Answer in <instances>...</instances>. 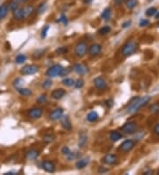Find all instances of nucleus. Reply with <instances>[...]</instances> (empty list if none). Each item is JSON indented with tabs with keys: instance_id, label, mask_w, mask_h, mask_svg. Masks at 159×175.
Returning a JSON list of instances; mask_svg holds the SVG:
<instances>
[{
	"instance_id": "f257e3e1",
	"label": "nucleus",
	"mask_w": 159,
	"mask_h": 175,
	"mask_svg": "<svg viewBox=\"0 0 159 175\" xmlns=\"http://www.w3.org/2000/svg\"><path fill=\"white\" fill-rule=\"evenodd\" d=\"M150 101V96H146L143 97H135L134 98L130 105L127 108V113H135L138 112L141 108L147 105Z\"/></svg>"
},
{
	"instance_id": "f03ea898",
	"label": "nucleus",
	"mask_w": 159,
	"mask_h": 175,
	"mask_svg": "<svg viewBox=\"0 0 159 175\" xmlns=\"http://www.w3.org/2000/svg\"><path fill=\"white\" fill-rule=\"evenodd\" d=\"M137 49H138V44L136 43V41H134V40L127 41L123 45L122 49H121V53L123 56L129 57L135 53Z\"/></svg>"
},
{
	"instance_id": "7ed1b4c3",
	"label": "nucleus",
	"mask_w": 159,
	"mask_h": 175,
	"mask_svg": "<svg viewBox=\"0 0 159 175\" xmlns=\"http://www.w3.org/2000/svg\"><path fill=\"white\" fill-rule=\"evenodd\" d=\"M88 49V44L85 41H80L75 46L74 54L77 58H83L87 54Z\"/></svg>"
},
{
	"instance_id": "20e7f679",
	"label": "nucleus",
	"mask_w": 159,
	"mask_h": 175,
	"mask_svg": "<svg viewBox=\"0 0 159 175\" xmlns=\"http://www.w3.org/2000/svg\"><path fill=\"white\" fill-rule=\"evenodd\" d=\"M63 66L59 64H56L53 65L52 66H50L47 71H46V75L49 77V78H54L57 76H60L62 70H63Z\"/></svg>"
},
{
	"instance_id": "39448f33",
	"label": "nucleus",
	"mask_w": 159,
	"mask_h": 175,
	"mask_svg": "<svg viewBox=\"0 0 159 175\" xmlns=\"http://www.w3.org/2000/svg\"><path fill=\"white\" fill-rule=\"evenodd\" d=\"M102 45L99 44H91L88 49V54L91 58H96V57L99 56L102 52Z\"/></svg>"
},
{
	"instance_id": "423d86ee",
	"label": "nucleus",
	"mask_w": 159,
	"mask_h": 175,
	"mask_svg": "<svg viewBox=\"0 0 159 175\" xmlns=\"http://www.w3.org/2000/svg\"><path fill=\"white\" fill-rule=\"evenodd\" d=\"M38 70H39L38 66L35 64H30V65H27L23 66L20 70V73L23 75H33L37 74Z\"/></svg>"
},
{
	"instance_id": "0eeeda50",
	"label": "nucleus",
	"mask_w": 159,
	"mask_h": 175,
	"mask_svg": "<svg viewBox=\"0 0 159 175\" xmlns=\"http://www.w3.org/2000/svg\"><path fill=\"white\" fill-rule=\"evenodd\" d=\"M121 132L126 134H133L137 129V125L135 122H127L121 126Z\"/></svg>"
},
{
	"instance_id": "6e6552de",
	"label": "nucleus",
	"mask_w": 159,
	"mask_h": 175,
	"mask_svg": "<svg viewBox=\"0 0 159 175\" xmlns=\"http://www.w3.org/2000/svg\"><path fill=\"white\" fill-rule=\"evenodd\" d=\"M135 141H133V140H126L125 142H123L122 143L120 144L119 150L122 151V152H125V153H127V152L133 150L135 148Z\"/></svg>"
},
{
	"instance_id": "1a4fd4ad",
	"label": "nucleus",
	"mask_w": 159,
	"mask_h": 175,
	"mask_svg": "<svg viewBox=\"0 0 159 175\" xmlns=\"http://www.w3.org/2000/svg\"><path fill=\"white\" fill-rule=\"evenodd\" d=\"M43 111L42 108H37V107H35V108H32L28 111V117L30 118L31 119H40L42 116H43Z\"/></svg>"
},
{
	"instance_id": "9d476101",
	"label": "nucleus",
	"mask_w": 159,
	"mask_h": 175,
	"mask_svg": "<svg viewBox=\"0 0 159 175\" xmlns=\"http://www.w3.org/2000/svg\"><path fill=\"white\" fill-rule=\"evenodd\" d=\"M73 69H74V71L76 74H78L79 75H81V76L87 75V74L88 73V66H87L86 65H84V64L76 63V64H74V65Z\"/></svg>"
},
{
	"instance_id": "9b49d317",
	"label": "nucleus",
	"mask_w": 159,
	"mask_h": 175,
	"mask_svg": "<svg viewBox=\"0 0 159 175\" xmlns=\"http://www.w3.org/2000/svg\"><path fill=\"white\" fill-rule=\"evenodd\" d=\"M41 166L47 173H54L56 171L55 164L52 162V161H50V160H43L42 164H41Z\"/></svg>"
},
{
	"instance_id": "f8f14e48",
	"label": "nucleus",
	"mask_w": 159,
	"mask_h": 175,
	"mask_svg": "<svg viewBox=\"0 0 159 175\" xmlns=\"http://www.w3.org/2000/svg\"><path fill=\"white\" fill-rule=\"evenodd\" d=\"M93 82H94V86L96 87V88H97L98 90H104L107 88V82L103 77L95 78Z\"/></svg>"
},
{
	"instance_id": "ddd939ff",
	"label": "nucleus",
	"mask_w": 159,
	"mask_h": 175,
	"mask_svg": "<svg viewBox=\"0 0 159 175\" xmlns=\"http://www.w3.org/2000/svg\"><path fill=\"white\" fill-rule=\"evenodd\" d=\"M103 162L108 165H113L118 163V156L115 154H106L103 157Z\"/></svg>"
},
{
	"instance_id": "4468645a",
	"label": "nucleus",
	"mask_w": 159,
	"mask_h": 175,
	"mask_svg": "<svg viewBox=\"0 0 159 175\" xmlns=\"http://www.w3.org/2000/svg\"><path fill=\"white\" fill-rule=\"evenodd\" d=\"M64 115V111L62 108H57L55 110H53L51 113H49V118L52 121H57L58 119H60L62 116Z\"/></svg>"
},
{
	"instance_id": "2eb2a0df",
	"label": "nucleus",
	"mask_w": 159,
	"mask_h": 175,
	"mask_svg": "<svg viewBox=\"0 0 159 175\" xmlns=\"http://www.w3.org/2000/svg\"><path fill=\"white\" fill-rule=\"evenodd\" d=\"M60 124H61L62 127L67 131H70L72 129V124H71V121L68 118V116H66V115L62 116L60 118Z\"/></svg>"
},
{
	"instance_id": "dca6fc26",
	"label": "nucleus",
	"mask_w": 159,
	"mask_h": 175,
	"mask_svg": "<svg viewBox=\"0 0 159 175\" xmlns=\"http://www.w3.org/2000/svg\"><path fill=\"white\" fill-rule=\"evenodd\" d=\"M66 93H67L66 90L63 89V88H56L51 92V97L53 99H56V100H59V99H61L62 97L65 96Z\"/></svg>"
},
{
	"instance_id": "f3484780",
	"label": "nucleus",
	"mask_w": 159,
	"mask_h": 175,
	"mask_svg": "<svg viewBox=\"0 0 159 175\" xmlns=\"http://www.w3.org/2000/svg\"><path fill=\"white\" fill-rule=\"evenodd\" d=\"M12 17L15 20H22L26 18L23 8H18L14 12H12Z\"/></svg>"
},
{
	"instance_id": "a211bd4d",
	"label": "nucleus",
	"mask_w": 159,
	"mask_h": 175,
	"mask_svg": "<svg viewBox=\"0 0 159 175\" xmlns=\"http://www.w3.org/2000/svg\"><path fill=\"white\" fill-rule=\"evenodd\" d=\"M40 155V151L35 149L29 150L28 151H27L26 153V158L28 160H36L37 157Z\"/></svg>"
},
{
	"instance_id": "6ab92c4d",
	"label": "nucleus",
	"mask_w": 159,
	"mask_h": 175,
	"mask_svg": "<svg viewBox=\"0 0 159 175\" xmlns=\"http://www.w3.org/2000/svg\"><path fill=\"white\" fill-rule=\"evenodd\" d=\"M88 162H89V160H88V158H80L79 159L76 164H75V166H76V168L77 169H83L85 168L86 166L88 164Z\"/></svg>"
},
{
	"instance_id": "aec40b11",
	"label": "nucleus",
	"mask_w": 159,
	"mask_h": 175,
	"mask_svg": "<svg viewBox=\"0 0 159 175\" xmlns=\"http://www.w3.org/2000/svg\"><path fill=\"white\" fill-rule=\"evenodd\" d=\"M110 140L113 143H116L122 138V134L118 131H111L110 133Z\"/></svg>"
},
{
	"instance_id": "412c9836",
	"label": "nucleus",
	"mask_w": 159,
	"mask_h": 175,
	"mask_svg": "<svg viewBox=\"0 0 159 175\" xmlns=\"http://www.w3.org/2000/svg\"><path fill=\"white\" fill-rule=\"evenodd\" d=\"M8 12H9L8 6L6 4L1 5L0 6V19H5L8 14Z\"/></svg>"
},
{
	"instance_id": "4be33fe9",
	"label": "nucleus",
	"mask_w": 159,
	"mask_h": 175,
	"mask_svg": "<svg viewBox=\"0 0 159 175\" xmlns=\"http://www.w3.org/2000/svg\"><path fill=\"white\" fill-rule=\"evenodd\" d=\"M87 141H88V136L85 133H81L79 136V141H78V145H79L80 148H83L87 143Z\"/></svg>"
},
{
	"instance_id": "5701e85b",
	"label": "nucleus",
	"mask_w": 159,
	"mask_h": 175,
	"mask_svg": "<svg viewBox=\"0 0 159 175\" xmlns=\"http://www.w3.org/2000/svg\"><path fill=\"white\" fill-rule=\"evenodd\" d=\"M17 90L22 96H30L31 95L33 94L32 90L29 89V88H18Z\"/></svg>"
},
{
	"instance_id": "b1692460",
	"label": "nucleus",
	"mask_w": 159,
	"mask_h": 175,
	"mask_svg": "<svg viewBox=\"0 0 159 175\" xmlns=\"http://www.w3.org/2000/svg\"><path fill=\"white\" fill-rule=\"evenodd\" d=\"M110 17H111V10H110V8H105L104 11H103V13L101 14V18L104 20H108V19H110Z\"/></svg>"
},
{
	"instance_id": "393cba45",
	"label": "nucleus",
	"mask_w": 159,
	"mask_h": 175,
	"mask_svg": "<svg viewBox=\"0 0 159 175\" xmlns=\"http://www.w3.org/2000/svg\"><path fill=\"white\" fill-rule=\"evenodd\" d=\"M137 5H138V0H126L125 2V6L129 10L134 9Z\"/></svg>"
},
{
	"instance_id": "a878e982",
	"label": "nucleus",
	"mask_w": 159,
	"mask_h": 175,
	"mask_svg": "<svg viewBox=\"0 0 159 175\" xmlns=\"http://www.w3.org/2000/svg\"><path fill=\"white\" fill-rule=\"evenodd\" d=\"M99 118V115L97 114V112H90L87 115V119L89 121V122H96Z\"/></svg>"
},
{
	"instance_id": "bb28decb",
	"label": "nucleus",
	"mask_w": 159,
	"mask_h": 175,
	"mask_svg": "<svg viewBox=\"0 0 159 175\" xmlns=\"http://www.w3.org/2000/svg\"><path fill=\"white\" fill-rule=\"evenodd\" d=\"M23 10H24V13L26 18L31 16V15L34 13V12H36V10H35V8H34L33 6H28L23 7Z\"/></svg>"
},
{
	"instance_id": "cd10ccee",
	"label": "nucleus",
	"mask_w": 159,
	"mask_h": 175,
	"mask_svg": "<svg viewBox=\"0 0 159 175\" xmlns=\"http://www.w3.org/2000/svg\"><path fill=\"white\" fill-rule=\"evenodd\" d=\"M7 6H8V8H9V11L14 12L15 10H17L19 8L18 1H16V0H11Z\"/></svg>"
},
{
	"instance_id": "c85d7f7f",
	"label": "nucleus",
	"mask_w": 159,
	"mask_h": 175,
	"mask_svg": "<svg viewBox=\"0 0 159 175\" xmlns=\"http://www.w3.org/2000/svg\"><path fill=\"white\" fill-rule=\"evenodd\" d=\"M110 31H111V28L110 26H104L98 30V34L101 36H105V35H108Z\"/></svg>"
},
{
	"instance_id": "c756f323",
	"label": "nucleus",
	"mask_w": 159,
	"mask_h": 175,
	"mask_svg": "<svg viewBox=\"0 0 159 175\" xmlns=\"http://www.w3.org/2000/svg\"><path fill=\"white\" fill-rule=\"evenodd\" d=\"M46 8H47V5H46V3H41L38 7L37 8V10H36V13L37 14H42L45 11H46Z\"/></svg>"
},
{
	"instance_id": "7c9ffc66",
	"label": "nucleus",
	"mask_w": 159,
	"mask_h": 175,
	"mask_svg": "<svg viewBox=\"0 0 159 175\" xmlns=\"http://www.w3.org/2000/svg\"><path fill=\"white\" fill-rule=\"evenodd\" d=\"M74 80L72 79V78H66L62 81V83L63 85H65L66 87H72L74 85Z\"/></svg>"
},
{
	"instance_id": "2f4dec72",
	"label": "nucleus",
	"mask_w": 159,
	"mask_h": 175,
	"mask_svg": "<svg viewBox=\"0 0 159 175\" xmlns=\"http://www.w3.org/2000/svg\"><path fill=\"white\" fill-rule=\"evenodd\" d=\"M149 112L153 114H157L159 113V104L158 103H155L153 105H151L149 106Z\"/></svg>"
},
{
	"instance_id": "473e14b6",
	"label": "nucleus",
	"mask_w": 159,
	"mask_h": 175,
	"mask_svg": "<svg viewBox=\"0 0 159 175\" xmlns=\"http://www.w3.org/2000/svg\"><path fill=\"white\" fill-rule=\"evenodd\" d=\"M54 139H55V136H54L53 134H45L43 138V142H44L45 143H52V142L54 141Z\"/></svg>"
},
{
	"instance_id": "72a5a7b5",
	"label": "nucleus",
	"mask_w": 159,
	"mask_h": 175,
	"mask_svg": "<svg viewBox=\"0 0 159 175\" xmlns=\"http://www.w3.org/2000/svg\"><path fill=\"white\" fill-rule=\"evenodd\" d=\"M157 12V9L156 7H150V8L147 9V11H146V15H147L148 17H152L154 15H156Z\"/></svg>"
},
{
	"instance_id": "f704fd0d",
	"label": "nucleus",
	"mask_w": 159,
	"mask_h": 175,
	"mask_svg": "<svg viewBox=\"0 0 159 175\" xmlns=\"http://www.w3.org/2000/svg\"><path fill=\"white\" fill-rule=\"evenodd\" d=\"M45 53V50H37L33 53V58H40L41 57H43Z\"/></svg>"
},
{
	"instance_id": "c9c22d12",
	"label": "nucleus",
	"mask_w": 159,
	"mask_h": 175,
	"mask_svg": "<svg viewBox=\"0 0 159 175\" xmlns=\"http://www.w3.org/2000/svg\"><path fill=\"white\" fill-rule=\"evenodd\" d=\"M15 60H16L17 64H23L27 60V57L24 54H19L18 56L16 57Z\"/></svg>"
},
{
	"instance_id": "e433bc0d",
	"label": "nucleus",
	"mask_w": 159,
	"mask_h": 175,
	"mask_svg": "<svg viewBox=\"0 0 159 175\" xmlns=\"http://www.w3.org/2000/svg\"><path fill=\"white\" fill-rule=\"evenodd\" d=\"M51 85H52V81L50 80V79H47V80H45V81H43V84H42V88H43V89H49V88L51 87Z\"/></svg>"
},
{
	"instance_id": "4c0bfd02",
	"label": "nucleus",
	"mask_w": 159,
	"mask_h": 175,
	"mask_svg": "<svg viewBox=\"0 0 159 175\" xmlns=\"http://www.w3.org/2000/svg\"><path fill=\"white\" fill-rule=\"evenodd\" d=\"M67 47H64V46H62V47H59V48H58L57 50H56V53L58 54V55H63V54H66L67 52Z\"/></svg>"
},
{
	"instance_id": "58836bf2",
	"label": "nucleus",
	"mask_w": 159,
	"mask_h": 175,
	"mask_svg": "<svg viewBox=\"0 0 159 175\" xmlns=\"http://www.w3.org/2000/svg\"><path fill=\"white\" fill-rule=\"evenodd\" d=\"M47 100V96L45 94H43L41 95L40 96H38L37 99V102L38 104H40V105H42V104H44L45 102Z\"/></svg>"
},
{
	"instance_id": "ea45409f",
	"label": "nucleus",
	"mask_w": 159,
	"mask_h": 175,
	"mask_svg": "<svg viewBox=\"0 0 159 175\" xmlns=\"http://www.w3.org/2000/svg\"><path fill=\"white\" fill-rule=\"evenodd\" d=\"M23 83H24V81H23L21 78H17L15 81H13V85H14V87L16 88L21 87V85H22Z\"/></svg>"
},
{
	"instance_id": "a19ab883",
	"label": "nucleus",
	"mask_w": 159,
	"mask_h": 175,
	"mask_svg": "<svg viewBox=\"0 0 159 175\" xmlns=\"http://www.w3.org/2000/svg\"><path fill=\"white\" fill-rule=\"evenodd\" d=\"M84 85V81L82 79H78L77 81L74 82V88H81Z\"/></svg>"
},
{
	"instance_id": "79ce46f5",
	"label": "nucleus",
	"mask_w": 159,
	"mask_h": 175,
	"mask_svg": "<svg viewBox=\"0 0 159 175\" xmlns=\"http://www.w3.org/2000/svg\"><path fill=\"white\" fill-rule=\"evenodd\" d=\"M59 23H62L63 25L67 26L68 24V19L67 18V16L65 15V14H61V16H60V18L58 19V20Z\"/></svg>"
},
{
	"instance_id": "37998d69",
	"label": "nucleus",
	"mask_w": 159,
	"mask_h": 175,
	"mask_svg": "<svg viewBox=\"0 0 159 175\" xmlns=\"http://www.w3.org/2000/svg\"><path fill=\"white\" fill-rule=\"evenodd\" d=\"M49 27L48 25L44 26L43 28V30H42V34H41V36H42V38H45L46 37V36H47V32L49 31Z\"/></svg>"
},
{
	"instance_id": "c03bdc74",
	"label": "nucleus",
	"mask_w": 159,
	"mask_h": 175,
	"mask_svg": "<svg viewBox=\"0 0 159 175\" xmlns=\"http://www.w3.org/2000/svg\"><path fill=\"white\" fill-rule=\"evenodd\" d=\"M71 152V150L68 148L67 146H64L63 148H62V150H61V153L63 154V155H65V156H67Z\"/></svg>"
},
{
	"instance_id": "a18cd8bd",
	"label": "nucleus",
	"mask_w": 159,
	"mask_h": 175,
	"mask_svg": "<svg viewBox=\"0 0 159 175\" xmlns=\"http://www.w3.org/2000/svg\"><path fill=\"white\" fill-rule=\"evenodd\" d=\"M67 158L68 161H72V160H74L76 158V153H74V152H70L69 154H68L67 156Z\"/></svg>"
},
{
	"instance_id": "49530a36",
	"label": "nucleus",
	"mask_w": 159,
	"mask_h": 175,
	"mask_svg": "<svg viewBox=\"0 0 159 175\" xmlns=\"http://www.w3.org/2000/svg\"><path fill=\"white\" fill-rule=\"evenodd\" d=\"M149 20L146 19H142L140 21V27H147V26L149 25Z\"/></svg>"
},
{
	"instance_id": "de8ad7c7",
	"label": "nucleus",
	"mask_w": 159,
	"mask_h": 175,
	"mask_svg": "<svg viewBox=\"0 0 159 175\" xmlns=\"http://www.w3.org/2000/svg\"><path fill=\"white\" fill-rule=\"evenodd\" d=\"M70 68L69 67H67V68H63V70H62V72H61V74H60V76L61 77H64V76H66V75H68V74L70 73Z\"/></svg>"
},
{
	"instance_id": "09e8293b",
	"label": "nucleus",
	"mask_w": 159,
	"mask_h": 175,
	"mask_svg": "<svg viewBox=\"0 0 159 175\" xmlns=\"http://www.w3.org/2000/svg\"><path fill=\"white\" fill-rule=\"evenodd\" d=\"M109 171V169L105 168L104 166H100L99 168H98V171L97 173H101V174H103V173H107Z\"/></svg>"
},
{
	"instance_id": "8fccbe9b",
	"label": "nucleus",
	"mask_w": 159,
	"mask_h": 175,
	"mask_svg": "<svg viewBox=\"0 0 159 175\" xmlns=\"http://www.w3.org/2000/svg\"><path fill=\"white\" fill-rule=\"evenodd\" d=\"M105 104H106V106L108 107V108H111V107L113 106V105H114V101L112 100V99H108V100L105 102Z\"/></svg>"
},
{
	"instance_id": "3c124183",
	"label": "nucleus",
	"mask_w": 159,
	"mask_h": 175,
	"mask_svg": "<svg viewBox=\"0 0 159 175\" xmlns=\"http://www.w3.org/2000/svg\"><path fill=\"white\" fill-rule=\"evenodd\" d=\"M154 134H157V135H159V123H157V125L154 126Z\"/></svg>"
},
{
	"instance_id": "603ef678",
	"label": "nucleus",
	"mask_w": 159,
	"mask_h": 175,
	"mask_svg": "<svg viewBox=\"0 0 159 175\" xmlns=\"http://www.w3.org/2000/svg\"><path fill=\"white\" fill-rule=\"evenodd\" d=\"M130 25H131V21L129 20V21H126V22H124V23L122 24V27L124 28H127L130 27Z\"/></svg>"
},
{
	"instance_id": "864d4df0",
	"label": "nucleus",
	"mask_w": 159,
	"mask_h": 175,
	"mask_svg": "<svg viewBox=\"0 0 159 175\" xmlns=\"http://www.w3.org/2000/svg\"><path fill=\"white\" fill-rule=\"evenodd\" d=\"M114 1V3L116 4L117 6H120L122 3H125L126 2V0H113Z\"/></svg>"
},
{
	"instance_id": "5fc2aeb1",
	"label": "nucleus",
	"mask_w": 159,
	"mask_h": 175,
	"mask_svg": "<svg viewBox=\"0 0 159 175\" xmlns=\"http://www.w3.org/2000/svg\"><path fill=\"white\" fill-rule=\"evenodd\" d=\"M93 2V0H83V3L86 5H88V4H91Z\"/></svg>"
},
{
	"instance_id": "6e6d98bb",
	"label": "nucleus",
	"mask_w": 159,
	"mask_h": 175,
	"mask_svg": "<svg viewBox=\"0 0 159 175\" xmlns=\"http://www.w3.org/2000/svg\"><path fill=\"white\" fill-rule=\"evenodd\" d=\"M152 173H153V171H150V170H148V171H146V172H144V174H145V175L152 174Z\"/></svg>"
},
{
	"instance_id": "4d7b16f0",
	"label": "nucleus",
	"mask_w": 159,
	"mask_h": 175,
	"mask_svg": "<svg viewBox=\"0 0 159 175\" xmlns=\"http://www.w3.org/2000/svg\"><path fill=\"white\" fill-rule=\"evenodd\" d=\"M18 2H19V3H26V2H28V0H17Z\"/></svg>"
},
{
	"instance_id": "13d9d810",
	"label": "nucleus",
	"mask_w": 159,
	"mask_h": 175,
	"mask_svg": "<svg viewBox=\"0 0 159 175\" xmlns=\"http://www.w3.org/2000/svg\"><path fill=\"white\" fill-rule=\"evenodd\" d=\"M156 19H159V11H157L156 13Z\"/></svg>"
},
{
	"instance_id": "bf43d9fd",
	"label": "nucleus",
	"mask_w": 159,
	"mask_h": 175,
	"mask_svg": "<svg viewBox=\"0 0 159 175\" xmlns=\"http://www.w3.org/2000/svg\"><path fill=\"white\" fill-rule=\"evenodd\" d=\"M157 27H158V28H159V22H158V23H157Z\"/></svg>"
},
{
	"instance_id": "052dcab7",
	"label": "nucleus",
	"mask_w": 159,
	"mask_h": 175,
	"mask_svg": "<svg viewBox=\"0 0 159 175\" xmlns=\"http://www.w3.org/2000/svg\"><path fill=\"white\" fill-rule=\"evenodd\" d=\"M158 173V175H159V170H158V173Z\"/></svg>"
}]
</instances>
